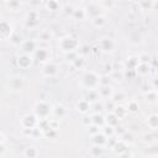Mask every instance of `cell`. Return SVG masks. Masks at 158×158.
<instances>
[{
    "label": "cell",
    "instance_id": "cell-1",
    "mask_svg": "<svg viewBox=\"0 0 158 158\" xmlns=\"http://www.w3.org/2000/svg\"><path fill=\"white\" fill-rule=\"evenodd\" d=\"M80 85L86 90H98L100 86V75L94 70H86L81 75Z\"/></svg>",
    "mask_w": 158,
    "mask_h": 158
},
{
    "label": "cell",
    "instance_id": "cell-2",
    "mask_svg": "<svg viewBox=\"0 0 158 158\" xmlns=\"http://www.w3.org/2000/svg\"><path fill=\"white\" fill-rule=\"evenodd\" d=\"M58 47L64 53H73L79 48V40L73 35H65L58 40Z\"/></svg>",
    "mask_w": 158,
    "mask_h": 158
},
{
    "label": "cell",
    "instance_id": "cell-3",
    "mask_svg": "<svg viewBox=\"0 0 158 158\" xmlns=\"http://www.w3.org/2000/svg\"><path fill=\"white\" fill-rule=\"evenodd\" d=\"M52 105L44 100H40L35 104L33 107V115L38 118V120H43V118H49L52 115Z\"/></svg>",
    "mask_w": 158,
    "mask_h": 158
},
{
    "label": "cell",
    "instance_id": "cell-4",
    "mask_svg": "<svg viewBox=\"0 0 158 158\" xmlns=\"http://www.w3.org/2000/svg\"><path fill=\"white\" fill-rule=\"evenodd\" d=\"M98 47H99V49H100L102 53L109 54V53H112V52L115 51V48H116V42H115L111 37H102V38L99 40Z\"/></svg>",
    "mask_w": 158,
    "mask_h": 158
},
{
    "label": "cell",
    "instance_id": "cell-5",
    "mask_svg": "<svg viewBox=\"0 0 158 158\" xmlns=\"http://www.w3.org/2000/svg\"><path fill=\"white\" fill-rule=\"evenodd\" d=\"M51 51L49 48H42V47H37V49L35 51V53L32 54L33 60L38 62V63H48L51 62Z\"/></svg>",
    "mask_w": 158,
    "mask_h": 158
},
{
    "label": "cell",
    "instance_id": "cell-6",
    "mask_svg": "<svg viewBox=\"0 0 158 158\" xmlns=\"http://www.w3.org/2000/svg\"><path fill=\"white\" fill-rule=\"evenodd\" d=\"M37 123H38V118L33 114H26L20 118L21 130H32L37 127Z\"/></svg>",
    "mask_w": 158,
    "mask_h": 158
},
{
    "label": "cell",
    "instance_id": "cell-7",
    "mask_svg": "<svg viewBox=\"0 0 158 158\" xmlns=\"http://www.w3.org/2000/svg\"><path fill=\"white\" fill-rule=\"evenodd\" d=\"M14 33V26L10 21L0 20V40H10V37Z\"/></svg>",
    "mask_w": 158,
    "mask_h": 158
},
{
    "label": "cell",
    "instance_id": "cell-8",
    "mask_svg": "<svg viewBox=\"0 0 158 158\" xmlns=\"http://www.w3.org/2000/svg\"><path fill=\"white\" fill-rule=\"evenodd\" d=\"M58 70H59V65L54 62H48L43 65L42 68V75L51 79V78H54L57 74H58Z\"/></svg>",
    "mask_w": 158,
    "mask_h": 158
},
{
    "label": "cell",
    "instance_id": "cell-9",
    "mask_svg": "<svg viewBox=\"0 0 158 158\" xmlns=\"http://www.w3.org/2000/svg\"><path fill=\"white\" fill-rule=\"evenodd\" d=\"M25 25L27 28L32 30V28H36L38 25H40V16H38V12L32 10V11H28L26 14V19H25Z\"/></svg>",
    "mask_w": 158,
    "mask_h": 158
},
{
    "label": "cell",
    "instance_id": "cell-10",
    "mask_svg": "<svg viewBox=\"0 0 158 158\" xmlns=\"http://www.w3.org/2000/svg\"><path fill=\"white\" fill-rule=\"evenodd\" d=\"M32 64H33V58H32V56H30V54L21 53V54H19L17 58H16V65H17L20 69H28Z\"/></svg>",
    "mask_w": 158,
    "mask_h": 158
},
{
    "label": "cell",
    "instance_id": "cell-11",
    "mask_svg": "<svg viewBox=\"0 0 158 158\" xmlns=\"http://www.w3.org/2000/svg\"><path fill=\"white\" fill-rule=\"evenodd\" d=\"M37 47H38V42H36L35 40H23V42L21 43L22 52L25 54H30V56L35 53Z\"/></svg>",
    "mask_w": 158,
    "mask_h": 158
},
{
    "label": "cell",
    "instance_id": "cell-12",
    "mask_svg": "<svg viewBox=\"0 0 158 158\" xmlns=\"http://www.w3.org/2000/svg\"><path fill=\"white\" fill-rule=\"evenodd\" d=\"M98 95H99V99H104V100H109L111 99L115 89L112 85H100L98 88Z\"/></svg>",
    "mask_w": 158,
    "mask_h": 158
},
{
    "label": "cell",
    "instance_id": "cell-13",
    "mask_svg": "<svg viewBox=\"0 0 158 158\" xmlns=\"http://www.w3.org/2000/svg\"><path fill=\"white\" fill-rule=\"evenodd\" d=\"M75 109L78 112L83 114V115H86L90 110H91V102H89L86 99H79L77 101V105H75Z\"/></svg>",
    "mask_w": 158,
    "mask_h": 158
},
{
    "label": "cell",
    "instance_id": "cell-14",
    "mask_svg": "<svg viewBox=\"0 0 158 158\" xmlns=\"http://www.w3.org/2000/svg\"><path fill=\"white\" fill-rule=\"evenodd\" d=\"M112 151H114L116 154L122 156V154H125V153L128 152V144H126L123 141H121V139L118 138V139H116V141L114 142V144H112Z\"/></svg>",
    "mask_w": 158,
    "mask_h": 158
},
{
    "label": "cell",
    "instance_id": "cell-15",
    "mask_svg": "<svg viewBox=\"0 0 158 158\" xmlns=\"http://www.w3.org/2000/svg\"><path fill=\"white\" fill-rule=\"evenodd\" d=\"M91 143H93L94 146L105 147V146L107 144V137H106L104 133L99 132V133H96V135L91 136Z\"/></svg>",
    "mask_w": 158,
    "mask_h": 158
},
{
    "label": "cell",
    "instance_id": "cell-16",
    "mask_svg": "<svg viewBox=\"0 0 158 158\" xmlns=\"http://www.w3.org/2000/svg\"><path fill=\"white\" fill-rule=\"evenodd\" d=\"M52 115L54 116V118L59 120V118H63L65 115H67V109L62 105V104H57L52 107Z\"/></svg>",
    "mask_w": 158,
    "mask_h": 158
},
{
    "label": "cell",
    "instance_id": "cell-17",
    "mask_svg": "<svg viewBox=\"0 0 158 158\" xmlns=\"http://www.w3.org/2000/svg\"><path fill=\"white\" fill-rule=\"evenodd\" d=\"M146 123L151 131H157L158 130V115L157 114L149 115L146 120Z\"/></svg>",
    "mask_w": 158,
    "mask_h": 158
},
{
    "label": "cell",
    "instance_id": "cell-18",
    "mask_svg": "<svg viewBox=\"0 0 158 158\" xmlns=\"http://www.w3.org/2000/svg\"><path fill=\"white\" fill-rule=\"evenodd\" d=\"M144 100L148 104H156L158 100V94L156 89H148L147 91H144Z\"/></svg>",
    "mask_w": 158,
    "mask_h": 158
},
{
    "label": "cell",
    "instance_id": "cell-19",
    "mask_svg": "<svg viewBox=\"0 0 158 158\" xmlns=\"http://www.w3.org/2000/svg\"><path fill=\"white\" fill-rule=\"evenodd\" d=\"M52 38H53V32L51 30H42L38 32V41L40 42L49 43Z\"/></svg>",
    "mask_w": 158,
    "mask_h": 158
},
{
    "label": "cell",
    "instance_id": "cell-20",
    "mask_svg": "<svg viewBox=\"0 0 158 158\" xmlns=\"http://www.w3.org/2000/svg\"><path fill=\"white\" fill-rule=\"evenodd\" d=\"M136 74L141 75V77H146L151 73V64H144V63H138V65L135 69Z\"/></svg>",
    "mask_w": 158,
    "mask_h": 158
},
{
    "label": "cell",
    "instance_id": "cell-21",
    "mask_svg": "<svg viewBox=\"0 0 158 158\" xmlns=\"http://www.w3.org/2000/svg\"><path fill=\"white\" fill-rule=\"evenodd\" d=\"M38 156H40V151L35 146H28L23 151V157L25 158H38Z\"/></svg>",
    "mask_w": 158,
    "mask_h": 158
},
{
    "label": "cell",
    "instance_id": "cell-22",
    "mask_svg": "<svg viewBox=\"0 0 158 158\" xmlns=\"http://www.w3.org/2000/svg\"><path fill=\"white\" fill-rule=\"evenodd\" d=\"M157 138H158V136H157L156 131L146 132V133H143V136H142L143 142H144V143H148V144H156Z\"/></svg>",
    "mask_w": 158,
    "mask_h": 158
},
{
    "label": "cell",
    "instance_id": "cell-23",
    "mask_svg": "<svg viewBox=\"0 0 158 158\" xmlns=\"http://www.w3.org/2000/svg\"><path fill=\"white\" fill-rule=\"evenodd\" d=\"M9 86H10V89H12V90H20V89H22V86H23V80H22V78H20V77L11 78V79L9 80Z\"/></svg>",
    "mask_w": 158,
    "mask_h": 158
},
{
    "label": "cell",
    "instance_id": "cell-24",
    "mask_svg": "<svg viewBox=\"0 0 158 158\" xmlns=\"http://www.w3.org/2000/svg\"><path fill=\"white\" fill-rule=\"evenodd\" d=\"M112 114H114L118 120H122V118L126 117V115H127V110H126V107H125L123 105L118 104V105H116L115 109L112 110Z\"/></svg>",
    "mask_w": 158,
    "mask_h": 158
},
{
    "label": "cell",
    "instance_id": "cell-25",
    "mask_svg": "<svg viewBox=\"0 0 158 158\" xmlns=\"http://www.w3.org/2000/svg\"><path fill=\"white\" fill-rule=\"evenodd\" d=\"M104 118H105V125L111 126V127L118 126V121H120V120H118L112 112H107V114L104 116Z\"/></svg>",
    "mask_w": 158,
    "mask_h": 158
},
{
    "label": "cell",
    "instance_id": "cell-26",
    "mask_svg": "<svg viewBox=\"0 0 158 158\" xmlns=\"http://www.w3.org/2000/svg\"><path fill=\"white\" fill-rule=\"evenodd\" d=\"M106 22H107V20H106L105 15H102V14L99 15V16H96V17H94V19H91V23L96 28H102L106 25Z\"/></svg>",
    "mask_w": 158,
    "mask_h": 158
},
{
    "label": "cell",
    "instance_id": "cell-27",
    "mask_svg": "<svg viewBox=\"0 0 158 158\" xmlns=\"http://www.w3.org/2000/svg\"><path fill=\"white\" fill-rule=\"evenodd\" d=\"M44 6L48 11H52V12H56V11H59L62 9V4L59 1H56V0H49V1H46L44 2Z\"/></svg>",
    "mask_w": 158,
    "mask_h": 158
},
{
    "label": "cell",
    "instance_id": "cell-28",
    "mask_svg": "<svg viewBox=\"0 0 158 158\" xmlns=\"http://www.w3.org/2000/svg\"><path fill=\"white\" fill-rule=\"evenodd\" d=\"M72 17L74 20H85L86 19V14H85V9L84 7H74L73 12H72Z\"/></svg>",
    "mask_w": 158,
    "mask_h": 158
},
{
    "label": "cell",
    "instance_id": "cell-29",
    "mask_svg": "<svg viewBox=\"0 0 158 158\" xmlns=\"http://www.w3.org/2000/svg\"><path fill=\"white\" fill-rule=\"evenodd\" d=\"M126 107V110H127V112H131V114H136V112H138L139 111V102L137 101V100H135V99H131L128 102H127V105L125 106Z\"/></svg>",
    "mask_w": 158,
    "mask_h": 158
},
{
    "label": "cell",
    "instance_id": "cell-30",
    "mask_svg": "<svg viewBox=\"0 0 158 158\" xmlns=\"http://www.w3.org/2000/svg\"><path fill=\"white\" fill-rule=\"evenodd\" d=\"M91 122H93V125H95L99 128H101L105 125V118H104V116L101 114L95 112L94 115H91Z\"/></svg>",
    "mask_w": 158,
    "mask_h": 158
},
{
    "label": "cell",
    "instance_id": "cell-31",
    "mask_svg": "<svg viewBox=\"0 0 158 158\" xmlns=\"http://www.w3.org/2000/svg\"><path fill=\"white\" fill-rule=\"evenodd\" d=\"M72 64H73V67H74L75 69H83V68L85 67V64H86V60H85L84 57H81V56L78 54V56L72 60Z\"/></svg>",
    "mask_w": 158,
    "mask_h": 158
},
{
    "label": "cell",
    "instance_id": "cell-32",
    "mask_svg": "<svg viewBox=\"0 0 158 158\" xmlns=\"http://www.w3.org/2000/svg\"><path fill=\"white\" fill-rule=\"evenodd\" d=\"M126 99V94L122 91V90H118V91H114V94H112V96H111V100L116 104V105H118V104H121L123 100Z\"/></svg>",
    "mask_w": 158,
    "mask_h": 158
},
{
    "label": "cell",
    "instance_id": "cell-33",
    "mask_svg": "<svg viewBox=\"0 0 158 158\" xmlns=\"http://www.w3.org/2000/svg\"><path fill=\"white\" fill-rule=\"evenodd\" d=\"M120 139L121 141H123L126 144H131V143H133L135 142V136H133V133L132 132H128V131H125L121 136H120Z\"/></svg>",
    "mask_w": 158,
    "mask_h": 158
},
{
    "label": "cell",
    "instance_id": "cell-34",
    "mask_svg": "<svg viewBox=\"0 0 158 158\" xmlns=\"http://www.w3.org/2000/svg\"><path fill=\"white\" fill-rule=\"evenodd\" d=\"M138 58L137 57H135V56H132V57H130V58H127V60H126V69H131V70H135L136 69V67L138 65Z\"/></svg>",
    "mask_w": 158,
    "mask_h": 158
},
{
    "label": "cell",
    "instance_id": "cell-35",
    "mask_svg": "<svg viewBox=\"0 0 158 158\" xmlns=\"http://www.w3.org/2000/svg\"><path fill=\"white\" fill-rule=\"evenodd\" d=\"M9 41H10V43H11V44H14V46H20V44L23 42V37H22L20 33L14 32Z\"/></svg>",
    "mask_w": 158,
    "mask_h": 158
},
{
    "label": "cell",
    "instance_id": "cell-36",
    "mask_svg": "<svg viewBox=\"0 0 158 158\" xmlns=\"http://www.w3.org/2000/svg\"><path fill=\"white\" fill-rule=\"evenodd\" d=\"M89 153L91 157H101L104 153V147H99V146H91L89 149Z\"/></svg>",
    "mask_w": 158,
    "mask_h": 158
},
{
    "label": "cell",
    "instance_id": "cell-37",
    "mask_svg": "<svg viewBox=\"0 0 158 158\" xmlns=\"http://www.w3.org/2000/svg\"><path fill=\"white\" fill-rule=\"evenodd\" d=\"M137 58H138V62H139V63L151 64V62H152V57H151V54H148L147 52H142V53H139Z\"/></svg>",
    "mask_w": 158,
    "mask_h": 158
},
{
    "label": "cell",
    "instance_id": "cell-38",
    "mask_svg": "<svg viewBox=\"0 0 158 158\" xmlns=\"http://www.w3.org/2000/svg\"><path fill=\"white\" fill-rule=\"evenodd\" d=\"M84 99H86L89 102H95V101H98V99H99L98 91H96V90H86V96H85Z\"/></svg>",
    "mask_w": 158,
    "mask_h": 158
},
{
    "label": "cell",
    "instance_id": "cell-39",
    "mask_svg": "<svg viewBox=\"0 0 158 158\" xmlns=\"http://www.w3.org/2000/svg\"><path fill=\"white\" fill-rule=\"evenodd\" d=\"M101 128H102L101 133H104V135H105L107 138H111L112 136H115V127H111V126L104 125Z\"/></svg>",
    "mask_w": 158,
    "mask_h": 158
},
{
    "label": "cell",
    "instance_id": "cell-40",
    "mask_svg": "<svg viewBox=\"0 0 158 158\" xmlns=\"http://www.w3.org/2000/svg\"><path fill=\"white\" fill-rule=\"evenodd\" d=\"M156 5H157V1H141V2H137V6L141 7V10H148V9H152Z\"/></svg>",
    "mask_w": 158,
    "mask_h": 158
},
{
    "label": "cell",
    "instance_id": "cell-41",
    "mask_svg": "<svg viewBox=\"0 0 158 158\" xmlns=\"http://www.w3.org/2000/svg\"><path fill=\"white\" fill-rule=\"evenodd\" d=\"M4 4H5L6 7H9V9L12 10V11L19 10L20 6H21V2H20V1H5Z\"/></svg>",
    "mask_w": 158,
    "mask_h": 158
},
{
    "label": "cell",
    "instance_id": "cell-42",
    "mask_svg": "<svg viewBox=\"0 0 158 158\" xmlns=\"http://www.w3.org/2000/svg\"><path fill=\"white\" fill-rule=\"evenodd\" d=\"M102 106H104L105 110H107V112H112V110L115 109L116 104H115L111 99H109V100H105V101L102 102Z\"/></svg>",
    "mask_w": 158,
    "mask_h": 158
},
{
    "label": "cell",
    "instance_id": "cell-43",
    "mask_svg": "<svg viewBox=\"0 0 158 158\" xmlns=\"http://www.w3.org/2000/svg\"><path fill=\"white\" fill-rule=\"evenodd\" d=\"M57 135H58V131L57 130H52V128H48V130H46L44 132H43V136L46 137V138H56L57 137Z\"/></svg>",
    "mask_w": 158,
    "mask_h": 158
},
{
    "label": "cell",
    "instance_id": "cell-44",
    "mask_svg": "<svg viewBox=\"0 0 158 158\" xmlns=\"http://www.w3.org/2000/svg\"><path fill=\"white\" fill-rule=\"evenodd\" d=\"M48 126H49V128L58 131V128H59V120L49 117V118H48Z\"/></svg>",
    "mask_w": 158,
    "mask_h": 158
},
{
    "label": "cell",
    "instance_id": "cell-45",
    "mask_svg": "<svg viewBox=\"0 0 158 158\" xmlns=\"http://www.w3.org/2000/svg\"><path fill=\"white\" fill-rule=\"evenodd\" d=\"M78 49H79V56H81V57H84V58H85L86 54L90 53V46H89V44H84V46L79 47Z\"/></svg>",
    "mask_w": 158,
    "mask_h": 158
},
{
    "label": "cell",
    "instance_id": "cell-46",
    "mask_svg": "<svg viewBox=\"0 0 158 158\" xmlns=\"http://www.w3.org/2000/svg\"><path fill=\"white\" fill-rule=\"evenodd\" d=\"M86 131H88V133H89L90 136H94V135H96V133L100 132V131H99V127L95 126V125H93V123L86 127Z\"/></svg>",
    "mask_w": 158,
    "mask_h": 158
},
{
    "label": "cell",
    "instance_id": "cell-47",
    "mask_svg": "<svg viewBox=\"0 0 158 158\" xmlns=\"http://www.w3.org/2000/svg\"><path fill=\"white\" fill-rule=\"evenodd\" d=\"M81 123H83V126H85V127H88V126H90L93 122H91V116L90 115H83V117H81Z\"/></svg>",
    "mask_w": 158,
    "mask_h": 158
},
{
    "label": "cell",
    "instance_id": "cell-48",
    "mask_svg": "<svg viewBox=\"0 0 158 158\" xmlns=\"http://www.w3.org/2000/svg\"><path fill=\"white\" fill-rule=\"evenodd\" d=\"M111 81V77L110 75H101L100 77V85H110Z\"/></svg>",
    "mask_w": 158,
    "mask_h": 158
},
{
    "label": "cell",
    "instance_id": "cell-49",
    "mask_svg": "<svg viewBox=\"0 0 158 158\" xmlns=\"http://www.w3.org/2000/svg\"><path fill=\"white\" fill-rule=\"evenodd\" d=\"M98 5H99L101 9H104V7L111 9V7L115 5V2H114V1H99V2H98Z\"/></svg>",
    "mask_w": 158,
    "mask_h": 158
},
{
    "label": "cell",
    "instance_id": "cell-50",
    "mask_svg": "<svg viewBox=\"0 0 158 158\" xmlns=\"http://www.w3.org/2000/svg\"><path fill=\"white\" fill-rule=\"evenodd\" d=\"M94 107V110L96 111V112H99L100 114V111L104 109V106H102V102H99V101H95V102H93V105H91V109Z\"/></svg>",
    "mask_w": 158,
    "mask_h": 158
},
{
    "label": "cell",
    "instance_id": "cell-51",
    "mask_svg": "<svg viewBox=\"0 0 158 158\" xmlns=\"http://www.w3.org/2000/svg\"><path fill=\"white\" fill-rule=\"evenodd\" d=\"M126 130L122 127V126H116L115 127V135H118V136H121L123 132H125Z\"/></svg>",
    "mask_w": 158,
    "mask_h": 158
},
{
    "label": "cell",
    "instance_id": "cell-52",
    "mask_svg": "<svg viewBox=\"0 0 158 158\" xmlns=\"http://www.w3.org/2000/svg\"><path fill=\"white\" fill-rule=\"evenodd\" d=\"M105 68H106L105 70H106V72H109V73H112V72H114V69H112V65H111V64H106V65H105Z\"/></svg>",
    "mask_w": 158,
    "mask_h": 158
},
{
    "label": "cell",
    "instance_id": "cell-53",
    "mask_svg": "<svg viewBox=\"0 0 158 158\" xmlns=\"http://www.w3.org/2000/svg\"><path fill=\"white\" fill-rule=\"evenodd\" d=\"M5 142V135L2 131H0V144H2Z\"/></svg>",
    "mask_w": 158,
    "mask_h": 158
},
{
    "label": "cell",
    "instance_id": "cell-54",
    "mask_svg": "<svg viewBox=\"0 0 158 158\" xmlns=\"http://www.w3.org/2000/svg\"><path fill=\"white\" fill-rule=\"evenodd\" d=\"M5 152H6V148H5L4 143H2V144H0V156H2Z\"/></svg>",
    "mask_w": 158,
    "mask_h": 158
},
{
    "label": "cell",
    "instance_id": "cell-55",
    "mask_svg": "<svg viewBox=\"0 0 158 158\" xmlns=\"http://www.w3.org/2000/svg\"><path fill=\"white\" fill-rule=\"evenodd\" d=\"M120 158H133L131 154H128V152L127 153H125V154H122V156H120Z\"/></svg>",
    "mask_w": 158,
    "mask_h": 158
}]
</instances>
